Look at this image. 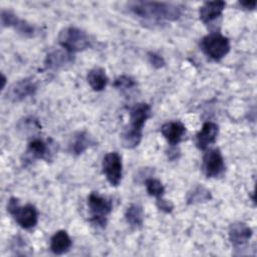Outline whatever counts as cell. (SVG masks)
<instances>
[{"label": "cell", "mask_w": 257, "mask_h": 257, "mask_svg": "<svg viewBox=\"0 0 257 257\" xmlns=\"http://www.w3.org/2000/svg\"><path fill=\"white\" fill-rule=\"evenodd\" d=\"M37 89L36 83L31 78H24L14 82L7 90L6 97L10 101L18 102L32 96Z\"/></svg>", "instance_id": "cell-9"}, {"label": "cell", "mask_w": 257, "mask_h": 257, "mask_svg": "<svg viewBox=\"0 0 257 257\" xmlns=\"http://www.w3.org/2000/svg\"><path fill=\"white\" fill-rule=\"evenodd\" d=\"M7 211L23 229H32L38 222V213L36 208L31 204L21 206L17 198L12 197L9 199L7 203Z\"/></svg>", "instance_id": "cell-4"}, {"label": "cell", "mask_w": 257, "mask_h": 257, "mask_svg": "<svg viewBox=\"0 0 257 257\" xmlns=\"http://www.w3.org/2000/svg\"><path fill=\"white\" fill-rule=\"evenodd\" d=\"M24 121H21V125L20 128H23L24 133L27 132H33L35 130H39L40 125L38 123V121L36 119H34L33 117H26L23 119Z\"/></svg>", "instance_id": "cell-25"}, {"label": "cell", "mask_w": 257, "mask_h": 257, "mask_svg": "<svg viewBox=\"0 0 257 257\" xmlns=\"http://www.w3.org/2000/svg\"><path fill=\"white\" fill-rule=\"evenodd\" d=\"M145 184H146L147 192L149 193L150 196L156 197L157 199L163 197V195L165 193V188L159 180L154 179V178H149L146 180Z\"/></svg>", "instance_id": "cell-21"}, {"label": "cell", "mask_w": 257, "mask_h": 257, "mask_svg": "<svg viewBox=\"0 0 257 257\" xmlns=\"http://www.w3.org/2000/svg\"><path fill=\"white\" fill-rule=\"evenodd\" d=\"M203 169L208 178H217L223 174L225 171V164L219 149H211L204 155Z\"/></svg>", "instance_id": "cell-8"}, {"label": "cell", "mask_w": 257, "mask_h": 257, "mask_svg": "<svg viewBox=\"0 0 257 257\" xmlns=\"http://www.w3.org/2000/svg\"><path fill=\"white\" fill-rule=\"evenodd\" d=\"M203 52L215 61L221 60L230 51V41L224 35L214 32L204 36L200 42Z\"/></svg>", "instance_id": "cell-5"}, {"label": "cell", "mask_w": 257, "mask_h": 257, "mask_svg": "<svg viewBox=\"0 0 257 257\" xmlns=\"http://www.w3.org/2000/svg\"><path fill=\"white\" fill-rule=\"evenodd\" d=\"M239 4L247 10H254L257 2L256 0H244V1H239Z\"/></svg>", "instance_id": "cell-28"}, {"label": "cell", "mask_w": 257, "mask_h": 257, "mask_svg": "<svg viewBox=\"0 0 257 257\" xmlns=\"http://www.w3.org/2000/svg\"><path fill=\"white\" fill-rule=\"evenodd\" d=\"M13 28L21 35L26 37H33L36 34V27L32 25L31 23H28L27 21L18 18L13 25Z\"/></svg>", "instance_id": "cell-22"}, {"label": "cell", "mask_w": 257, "mask_h": 257, "mask_svg": "<svg viewBox=\"0 0 257 257\" xmlns=\"http://www.w3.org/2000/svg\"><path fill=\"white\" fill-rule=\"evenodd\" d=\"M87 206L91 222L97 226L104 227L106 224V218L112 210L111 200L97 192H92L87 198Z\"/></svg>", "instance_id": "cell-6"}, {"label": "cell", "mask_w": 257, "mask_h": 257, "mask_svg": "<svg viewBox=\"0 0 257 257\" xmlns=\"http://www.w3.org/2000/svg\"><path fill=\"white\" fill-rule=\"evenodd\" d=\"M161 133L171 146H176L183 140L186 126L181 121H168L162 125Z\"/></svg>", "instance_id": "cell-12"}, {"label": "cell", "mask_w": 257, "mask_h": 257, "mask_svg": "<svg viewBox=\"0 0 257 257\" xmlns=\"http://www.w3.org/2000/svg\"><path fill=\"white\" fill-rule=\"evenodd\" d=\"M211 193L205 187L199 185L195 187L192 191H190L187 195V203L188 204H197L207 202L211 199Z\"/></svg>", "instance_id": "cell-20"}, {"label": "cell", "mask_w": 257, "mask_h": 257, "mask_svg": "<svg viewBox=\"0 0 257 257\" xmlns=\"http://www.w3.org/2000/svg\"><path fill=\"white\" fill-rule=\"evenodd\" d=\"M226 3L224 1H210L205 2L199 9L200 20L204 23H210L221 16L225 9Z\"/></svg>", "instance_id": "cell-13"}, {"label": "cell", "mask_w": 257, "mask_h": 257, "mask_svg": "<svg viewBox=\"0 0 257 257\" xmlns=\"http://www.w3.org/2000/svg\"><path fill=\"white\" fill-rule=\"evenodd\" d=\"M152 115V108L146 102L136 103L130 109V123L121 134V143L125 149L138 147L143 138V127Z\"/></svg>", "instance_id": "cell-2"}, {"label": "cell", "mask_w": 257, "mask_h": 257, "mask_svg": "<svg viewBox=\"0 0 257 257\" xmlns=\"http://www.w3.org/2000/svg\"><path fill=\"white\" fill-rule=\"evenodd\" d=\"M49 145L39 138H34L29 142L27 149V156L30 159H48Z\"/></svg>", "instance_id": "cell-18"}, {"label": "cell", "mask_w": 257, "mask_h": 257, "mask_svg": "<svg viewBox=\"0 0 257 257\" xmlns=\"http://www.w3.org/2000/svg\"><path fill=\"white\" fill-rule=\"evenodd\" d=\"M72 245V241L64 230H59L54 233L50 239V249L56 255H62L66 253Z\"/></svg>", "instance_id": "cell-15"}, {"label": "cell", "mask_w": 257, "mask_h": 257, "mask_svg": "<svg viewBox=\"0 0 257 257\" xmlns=\"http://www.w3.org/2000/svg\"><path fill=\"white\" fill-rule=\"evenodd\" d=\"M252 237V229L243 222H235L229 228V240L233 247L240 248Z\"/></svg>", "instance_id": "cell-10"}, {"label": "cell", "mask_w": 257, "mask_h": 257, "mask_svg": "<svg viewBox=\"0 0 257 257\" xmlns=\"http://www.w3.org/2000/svg\"><path fill=\"white\" fill-rule=\"evenodd\" d=\"M92 144H93V141L91 140V138L87 133L79 132L72 137L71 142L69 143V152L75 156L81 155Z\"/></svg>", "instance_id": "cell-16"}, {"label": "cell", "mask_w": 257, "mask_h": 257, "mask_svg": "<svg viewBox=\"0 0 257 257\" xmlns=\"http://www.w3.org/2000/svg\"><path fill=\"white\" fill-rule=\"evenodd\" d=\"M127 224L134 228H141L144 224V210L139 204H132L124 214Z\"/></svg>", "instance_id": "cell-19"}, {"label": "cell", "mask_w": 257, "mask_h": 257, "mask_svg": "<svg viewBox=\"0 0 257 257\" xmlns=\"http://www.w3.org/2000/svg\"><path fill=\"white\" fill-rule=\"evenodd\" d=\"M102 173L105 176L107 182L117 187L122 177V163L121 158L116 152H110L106 154L102 159Z\"/></svg>", "instance_id": "cell-7"}, {"label": "cell", "mask_w": 257, "mask_h": 257, "mask_svg": "<svg viewBox=\"0 0 257 257\" xmlns=\"http://www.w3.org/2000/svg\"><path fill=\"white\" fill-rule=\"evenodd\" d=\"M58 42L64 50L74 53L85 50L90 45V40L86 32L74 27H64L58 35Z\"/></svg>", "instance_id": "cell-3"}, {"label": "cell", "mask_w": 257, "mask_h": 257, "mask_svg": "<svg viewBox=\"0 0 257 257\" xmlns=\"http://www.w3.org/2000/svg\"><path fill=\"white\" fill-rule=\"evenodd\" d=\"M86 79L94 91L103 90L108 82V77L105 73V70L101 67H94L90 69L87 73Z\"/></svg>", "instance_id": "cell-17"}, {"label": "cell", "mask_w": 257, "mask_h": 257, "mask_svg": "<svg viewBox=\"0 0 257 257\" xmlns=\"http://www.w3.org/2000/svg\"><path fill=\"white\" fill-rule=\"evenodd\" d=\"M148 56H149V61H150V63H151L154 67H156V68H161V67H163V66L165 65V60H164V58H163L161 55H159V54H157V53H155V52H150V53L148 54Z\"/></svg>", "instance_id": "cell-26"}, {"label": "cell", "mask_w": 257, "mask_h": 257, "mask_svg": "<svg viewBox=\"0 0 257 257\" xmlns=\"http://www.w3.org/2000/svg\"><path fill=\"white\" fill-rule=\"evenodd\" d=\"M157 206L161 211H163L165 213H171L174 209L173 203L171 201L163 199V197L157 199Z\"/></svg>", "instance_id": "cell-27"}, {"label": "cell", "mask_w": 257, "mask_h": 257, "mask_svg": "<svg viewBox=\"0 0 257 257\" xmlns=\"http://www.w3.org/2000/svg\"><path fill=\"white\" fill-rule=\"evenodd\" d=\"M219 134V126L212 121L203 124L201 131L196 136V146L200 150H206L210 145L214 144Z\"/></svg>", "instance_id": "cell-11"}, {"label": "cell", "mask_w": 257, "mask_h": 257, "mask_svg": "<svg viewBox=\"0 0 257 257\" xmlns=\"http://www.w3.org/2000/svg\"><path fill=\"white\" fill-rule=\"evenodd\" d=\"M73 55L72 53L66 50H53L49 52L44 60V64L47 68L50 69H57L63 67L67 64H71L73 62Z\"/></svg>", "instance_id": "cell-14"}, {"label": "cell", "mask_w": 257, "mask_h": 257, "mask_svg": "<svg viewBox=\"0 0 257 257\" xmlns=\"http://www.w3.org/2000/svg\"><path fill=\"white\" fill-rule=\"evenodd\" d=\"M0 18H1V25L3 27H13L16 20L18 19L16 14H14L10 10H5V9L1 10Z\"/></svg>", "instance_id": "cell-24"}, {"label": "cell", "mask_w": 257, "mask_h": 257, "mask_svg": "<svg viewBox=\"0 0 257 257\" xmlns=\"http://www.w3.org/2000/svg\"><path fill=\"white\" fill-rule=\"evenodd\" d=\"M2 78H3V85H2V88H4V87H5V81H6V78H5V76H4V75H2Z\"/></svg>", "instance_id": "cell-29"}, {"label": "cell", "mask_w": 257, "mask_h": 257, "mask_svg": "<svg viewBox=\"0 0 257 257\" xmlns=\"http://www.w3.org/2000/svg\"><path fill=\"white\" fill-rule=\"evenodd\" d=\"M128 10L142 18L153 20L174 21L180 18L182 9L179 5L169 2L134 1L127 4Z\"/></svg>", "instance_id": "cell-1"}, {"label": "cell", "mask_w": 257, "mask_h": 257, "mask_svg": "<svg viewBox=\"0 0 257 257\" xmlns=\"http://www.w3.org/2000/svg\"><path fill=\"white\" fill-rule=\"evenodd\" d=\"M113 85L121 90H126L130 88H133L136 85V81L134 78H132L131 76L127 75H121L118 76L117 78H115Z\"/></svg>", "instance_id": "cell-23"}]
</instances>
